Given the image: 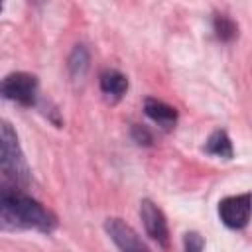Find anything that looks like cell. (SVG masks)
Listing matches in <instances>:
<instances>
[{
  "label": "cell",
  "mask_w": 252,
  "mask_h": 252,
  "mask_svg": "<svg viewBox=\"0 0 252 252\" xmlns=\"http://www.w3.org/2000/svg\"><path fill=\"white\" fill-rule=\"evenodd\" d=\"M0 10H2V4H0Z\"/></svg>",
  "instance_id": "5bb4252c"
},
{
  "label": "cell",
  "mask_w": 252,
  "mask_h": 252,
  "mask_svg": "<svg viewBox=\"0 0 252 252\" xmlns=\"http://www.w3.org/2000/svg\"><path fill=\"white\" fill-rule=\"evenodd\" d=\"M144 112L148 118H152L156 124H159L163 130H171L177 124V110L163 100L158 98H146L144 100Z\"/></svg>",
  "instance_id": "52a82bcc"
},
{
  "label": "cell",
  "mask_w": 252,
  "mask_h": 252,
  "mask_svg": "<svg viewBox=\"0 0 252 252\" xmlns=\"http://www.w3.org/2000/svg\"><path fill=\"white\" fill-rule=\"evenodd\" d=\"M219 217L228 228H244L250 220V193L224 197L219 203Z\"/></svg>",
  "instance_id": "277c9868"
},
{
  "label": "cell",
  "mask_w": 252,
  "mask_h": 252,
  "mask_svg": "<svg viewBox=\"0 0 252 252\" xmlns=\"http://www.w3.org/2000/svg\"><path fill=\"white\" fill-rule=\"evenodd\" d=\"M203 248H205V238L199 232H195V230L185 232V236H183V252H203Z\"/></svg>",
  "instance_id": "7c38bea8"
},
{
  "label": "cell",
  "mask_w": 252,
  "mask_h": 252,
  "mask_svg": "<svg viewBox=\"0 0 252 252\" xmlns=\"http://www.w3.org/2000/svg\"><path fill=\"white\" fill-rule=\"evenodd\" d=\"M104 228L110 240L120 248V252H150V248L140 240L136 230L122 219H108L104 222Z\"/></svg>",
  "instance_id": "8992f818"
},
{
  "label": "cell",
  "mask_w": 252,
  "mask_h": 252,
  "mask_svg": "<svg viewBox=\"0 0 252 252\" xmlns=\"http://www.w3.org/2000/svg\"><path fill=\"white\" fill-rule=\"evenodd\" d=\"M213 28H215V33L220 41H232L238 35L236 22L226 14H217L215 20H213Z\"/></svg>",
  "instance_id": "30bf717a"
},
{
  "label": "cell",
  "mask_w": 252,
  "mask_h": 252,
  "mask_svg": "<svg viewBox=\"0 0 252 252\" xmlns=\"http://www.w3.org/2000/svg\"><path fill=\"white\" fill-rule=\"evenodd\" d=\"M132 138L138 142V144H144V146H150L152 144V134L148 128L140 126V124H134L132 126Z\"/></svg>",
  "instance_id": "4fadbf2b"
},
{
  "label": "cell",
  "mask_w": 252,
  "mask_h": 252,
  "mask_svg": "<svg viewBox=\"0 0 252 252\" xmlns=\"http://www.w3.org/2000/svg\"><path fill=\"white\" fill-rule=\"evenodd\" d=\"M100 91L108 96L118 100L128 91V79L116 69H106L100 73Z\"/></svg>",
  "instance_id": "ba28073f"
},
{
  "label": "cell",
  "mask_w": 252,
  "mask_h": 252,
  "mask_svg": "<svg viewBox=\"0 0 252 252\" xmlns=\"http://www.w3.org/2000/svg\"><path fill=\"white\" fill-rule=\"evenodd\" d=\"M0 94L8 100L32 106L37 96V77L24 71L10 73L0 81Z\"/></svg>",
  "instance_id": "3957f363"
},
{
  "label": "cell",
  "mask_w": 252,
  "mask_h": 252,
  "mask_svg": "<svg viewBox=\"0 0 252 252\" xmlns=\"http://www.w3.org/2000/svg\"><path fill=\"white\" fill-rule=\"evenodd\" d=\"M140 217H142L148 236H152L159 246L167 248L169 246V230H167V220H165V215L161 213V209L154 201L144 199L140 203Z\"/></svg>",
  "instance_id": "5b68a950"
},
{
  "label": "cell",
  "mask_w": 252,
  "mask_h": 252,
  "mask_svg": "<svg viewBox=\"0 0 252 252\" xmlns=\"http://www.w3.org/2000/svg\"><path fill=\"white\" fill-rule=\"evenodd\" d=\"M57 226L55 215L39 201L16 189V185L0 183V230H39L51 232Z\"/></svg>",
  "instance_id": "6da1fadb"
},
{
  "label": "cell",
  "mask_w": 252,
  "mask_h": 252,
  "mask_svg": "<svg viewBox=\"0 0 252 252\" xmlns=\"http://www.w3.org/2000/svg\"><path fill=\"white\" fill-rule=\"evenodd\" d=\"M0 171L18 187L30 183V167L14 126L0 118Z\"/></svg>",
  "instance_id": "7a4b0ae2"
},
{
  "label": "cell",
  "mask_w": 252,
  "mask_h": 252,
  "mask_svg": "<svg viewBox=\"0 0 252 252\" xmlns=\"http://www.w3.org/2000/svg\"><path fill=\"white\" fill-rule=\"evenodd\" d=\"M205 152L211 154V156H217V158H222V159H230L234 150H232V142L228 138V134L224 130H215L207 142H205Z\"/></svg>",
  "instance_id": "9c48e42d"
},
{
  "label": "cell",
  "mask_w": 252,
  "mask_h": 252,
  "mask_svg": "<svg viewBox=\"0 0 252 252\" xmlns=\"http://www.w3.org/2000/svg\"><path fill=\"white\" fill-rule=\"evenodd\" d=\"M89 67V53L83 45H75L71 57H69V69L75 77H81Z\"/></svg>",
  "instance_id": "8fae6325"
}]
</instances>
